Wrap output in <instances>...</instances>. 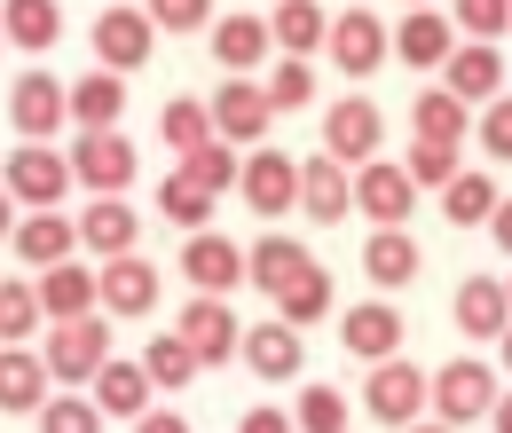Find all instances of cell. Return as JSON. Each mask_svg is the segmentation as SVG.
<instances>
[{
	"label": "cell",
	"mask_w": 512,
	"mask_h": 433,
	"mask_svg": "<svg viewBox=\"0 0 512 433\" xmlns=\"http://www.w3.org/2000/svg\"><path fill=\"white\" fill-rule=\"evenodd\" d=\"M434 402V378L418 371L410 355H394V363H371V378H363V410L379 418V426H394V433H410L418 426V410Z\"/></svg>",
	"instance_id": "1"
},
{
	"label": "cell",
	"mask_w": 512,
	"mask_h": 433,
	"mask_svg": "<svg viewBox=\"0 0 512 433\" xmlns=\"http://www.w3.org/2000/svg\"><path fill=\"white\" fill-rule=\"evenodd\" d=\"M434 410H442V426H473V418H489L497 410V371L481 363V355H457L434 371Z\"/></svg>",
	"instance_id": "2"
},
{
	"label": "cell",
	"mask_w": 512,
	"mask_h": 433,
	"mask_svg": "<svg viewBox=\"0 0 512 433\" xmlns=\"http://www.w3.org/2000/svg\"><path fill=\"white\" fill-rule=\"evenodd\" d=\"M379 142H386V119H379L371 95H339V103L323 111V150H331L339 166H371Z\"/></svg>",
	"instance_id": "3"
},
{
	"label": "cell",
	"mask_w": 512,
	"mask_h": 433,
	"mask_svg": "<svg viewBox=\"0 0 512 433\" xmlns=\"http://www.w3.org/2000/svg\"><path fill=\"white\" fill-rule=\"evenodd\" d=\"M0 189H8V197H24L32 213H48V205L71 189V158H56L48 142H16V158H8Z\"/></svg>",
	"instance_id": "4"
},
{
	"label": "cell",
	"mask_w": 512,
	"mask_h": 433,
	"mask_svg": "<svg viewBox=\"0 0 512 433\" xmlns=\"http://www.w3.org/2000/svg\"><path fill=\"white\" fill-rule=\"evenodd\" d=\"M8 119H16L24 142H48V134L71 119V87H64V79H48V71H24V79L8 87Z\"/></svg>",
	"instance_id": "5"
},
{
	"label": "cell",
	"mask_w": 512,
	"mask_h": 433,
	"mask_svg": "<svg viewBox=\"0 0 512 433\" xmlns=\"http://www.w3.org/2000/svg\"><path fill=\"white\" fill-rule=\"evenodd\" d=\"M150 40H158L150 8H127V0H111V8L95 16V56H103V71H134V63H150Z\"/></svg>",
	"instance_id": "6"
},
{
	"label": "cell",
	"mask_w": 512,
	"mask_h": 433,
	"mask_svg": "<svg viewBox=\"0 0 512 433\" xmlns=\"http://www.w3.org/2000/svg\"><path fill=\"white\" fill-rule=\"evenodd\" d=\"M410 205H418V182H410L394 158L355 166V213H371L379 229H402V221H410Z\"/></svg>",
	"instance_id": "7"
},
{
	"label": "cell",
	"mask_w": 512,
	"mask_h": 433,
	"mask_svg": "<svg viewBox=\"0 0 512 433\" xmlns=\"http://www.w3.org/2000/svg\"><path fill=\"white\" fill-rule=\"evenodd\" d=\"M71 182L119 197V189L134 182V142L119 134V126H111V134H79V142H71Z\"/></svg>",
	"instance_id": "8"
},
{
	"label": "cell",
	"mask_w": 512,
	"mask_h": 433,
	"mask_svg": "<svg viewBox=\"0 0 512 433\" xmlns=\"http://www.w3.org/2000/svg\"><path fill=\"white\" fill-rule=\"evenodd\" d=\"M386 48H394V32H386L371 8H339V16H331V56H339L347 79H371L386 63Z\"/></svg>",
	"instance_id": "9"
},
{
	"label": "cell",
	"mask_w": 512,
	"mask_h": 433,
	"mask_svg": "<svg viewBox=\"0 0 512 433\" xmlns=\"http://www.w3.org/2000/svg\"><path fill=\"white\" fill-rule=\"evenodd\" d=\"M103 363H111V331H103L95 315H79V323H56V331H48V371H56V378L87 386Z\"/></svg>",
	"instance_id": "10"
},
{
	"label": "cell",
	"mask_w": 512,
	"mask_h": 433,
	"mask_svg": "<svg viewBox=\"0 0 512 433\" xmlns=\"http://www.w3.org/2000/svg\"><path fill=\"white\" fill-rule=\"evenodd\" d=\"M442 87L457 95V103H473V111H489L497 95H505V56L489 48V40H465L457 56L442 63Z\"/></svg>",
	"instance_id": "11"
},
{
	"label": "cell",
	"mask_w": 512,
	"mask_h": 433,
	"mask_svg": "<svg viewBox=\"0 0 512 433\" xmlns=\"http://www.w3.org/2000/svg\"><path fill=\"white\" fill-rule=\"evenodd\" d=\"M182 339L197 347V363H229V355H245V323L229 315V300H213V292H197L190 308H182Z\"/></svg>",
	"instance_id": "12"
},
{
	"label": "cell",
	"mask_w": 512,
	"mask_h": 433,
	"mask_svg": "<svg viewBox=\"0 0 512 433\" xmlns=\"http://www.w3.org/2000/svg\"><path fill=\"white\" fill-rule=\"evenodd\" d=\"M182 268H190L197 292H213V300H221V292H237V284L253 276V268H245V245H229L221 229H197L190 245H182Z\"/></svg>",
	"instance_id": "13"
},
{
	"label": "cell",
	"mask_w": 512,
	"mask_h": 433,
	"mask_svg": "<svg viewBox=\"0 0 512 433\" xmlns=\"http://www.w3.org/2000/svg\"><path fill=\"white\" fill-rule=\"evenodd\" d=\"M268 119H276V111H268V87H260V79H221V87H213V134H221V142H260Z\"/></svg>",
	"instance_id": "14"
},
{
	"label": "cell",
	"mask_w": 512,
	"mask_h": 433,
	"mask_svg": "<svg viewBox=\"0 0 512 433\" xmlns=\"http://www.w3.org/2000/svg\"><path fill=\"white\" fill-rule=\"evenodd\" d=\"M237 189H245V205H253V213H268V221H276V213H292V205H300V166L268 142V150H253V158H245V182H237Z\"/></svg>",
	"instance_id": "15"
},
{
	"label": "cell",
	"mask_w": 512,
	"mask_h": 433,
	"mask_svg": "<svg viewBox=\"0 0 512 433\" xmlns=\"http://www.w3.org/2000/svg\"><path fill=\"white\" fill-rule=\"evenodd\" d=\"M339 347L363 355V363H394V355H402V315L386 308V300L347 308V315H339Z\"/></svg>",
	"instance_id": "16"
},
{
	"label": "cell",
	"mask_w": 512,
	"mask_h": 433,
	"mask_svg": "<svg viewBox=\"0 0 512 433\" xmlns=\"http://www.w3.org/2000/svg\"><path fill=\"white\" fill-rule=\"evenodd\" d=\"M300 213H308V221H347V213H355V174H347L331 150H316V158L300 166Z\"/></svg>",
	"instance_id": "17"
},
{
	"label": "cell",
	"mask_w": 512,
	"mask_h": 433,
	"mask_svg": "<svg viewBox=\"0 0 512 433\" xmlns=\"http://www.w3.org/2000/svg\"><path fill=\"white\" fill-rule=\"evenodd\" d=\"M394 56L418 63V71H442L457 56V24L434 16V8H402V24H394Z\"/></svg>",
	"instance_id": "18"
},
{
	"label": "cell",
	"mask_w": 512,
	"mask_h": 433,
	"mask_svg": "<svg viewBox=\"0 0 512 433\" xmlns=\"http://www.w3.org/2000/svg\"><path fill=\"white\" fill-rule=\"evenodd\" d=\"M245 363H253L268 386H276V378H300V363H308V339H300L284 315H268L260 331H245Z\"/></svg>",
	"instance_id": "19"
},
{
	"label": "cell",
	"mask_w": 512,
	"mask_h": 433,
	"mask_svg": "<svg viewBox=\"0 0 512 433\" xmlns=\"http://www.w3.org/2000/svg\"><path fill=\"white\" fill-rule=\"evenodd\" d=\"M457 331L465 339H505L512 331V300H505L497 276H465L457 284Z\"/></svg>",
	"instance_id": "20"
},
{
	"label": "cell",
	"mask_w": 512,
	"mask_h": 433,
	"mask_svg": "<svg viewBox=\"0 0 512 433\" xmlns=\"http://www.w3.org/2000/svg\"><path fill=\"white\" fill-rule=\"evenodd\" d=\"M268 48H276V40H268V16H213V63H221V71L245 79V71L268 63Z\"/></svg>",
	"instance_id": "21"
},
{
	"label": "cell",
	"mask_w": 512,
	"mask_h": 433,
	"mask_svg": "<svg viewBox=\"0 0 512 433\" xmlns=\"http://www.w3.org/2000/svg\"><path fill=\"white\" fill-rule=\"evenodd\" d=\"M418 237L410 229H371V245H363V276L379 284V292H402V284H418Z\"/></svg>",
	"instance_id": "22"
},
{
	"label": "cell",
	"mask_w": 512,
	"mask_h": 433,
	"mask_svg": "<svg viewBox=\"0 0 512 433\" xmlns=\"http://www.w3.org/2000/svg\"><path fill=\"white\" fill-rule=\"evenodd\" d=\"M48 355H32V347H0V410H48L56 394H48Z\"/></svg>",
	"instance_id": "23"
},
{
	"label": "cell",
	"mask_w": 512,
	"mask_h": 433,
	"mask_svg": "<svg viewBox=\"0 0 512 433\" xmlns=\"http://www.w3.org/2000/svg\"><path fill=\"white\" fill-rule=\"evenodd\" d=\"M95 276H103V308H111V315H150V308H158V268H150V260L119 252V260L95 268Z\"/></svg>",
	"instance_id": "24"
},
{
	"label": "cell",
	"mask_w": 512,
	"mask_h": 433,
	"mask_svg": "<svg viewBox=\"0 0 512 433\" xmlns=\"http://www.w3.org/2000/svg\"><path fill=\"white\" fill-rule=\"evenodd\" d=\"M40 308L56 315V323H79V315H95L103 308V276H95V268H48V276H40Z\"/></svg>",
	"instance_id": "25"
},
{
	"label": "cell",
	"mask_w": 512,
	"mask_h": 433,
	"mask_svg": "<svg viewBox=\"0 0 512 433\" xmlns=\"http://www.w3.org/2000/svg\"><path fill=\"white\" fill-rule=\"evenodd\" d=\"M71 245H79V221H64V213H24V221H16V252H24L40 276L64 268Z\"/></svg>",
	"instance_id": "26"
},
{
	"label": "cell",
	"mask_w": 512,
	"mask_h": 433,
	"mask_svg": "<svg viewBox=\"0 0 512 433\" xmlns=\"http://www.w3.org/2000/svg\"><path fill=\"white\" fill-rule=\"evenodd\" d=\"M119 111H127V79H119V71L71 79V119H79V134H111Z\"/></svg>",
	"instance_id": "27"
},
{
	"label": "cell",
	"mask_w": 512,
	"mask_h": 433,
	"mask_svg": "<svg viewBox=\"0 0 512 433\" xmlns=\"http://www.w3.org/2000/svg\"><path fill=\"white\" fill-rule=\"evenodd\" d=\"M134 229H142V213L119 205V197H95V205L79 213V245H87V252H111V260L134 252Z\"/></svg>",
	"instance_id": "28"
},
{
	"label": "cell",
	"mask_w": 512,
	"mask_h": 433,
	"mask_svg": "<svg viewBox=\"0 0 512 433\" xmlns=\"http://www.w3.org/2000/svg\"><path fill=\"white\" fill-rule=\"evenodd\" d=\"M268 40H276L284 56H308V48H331V16H323L316 0H276V16H268Z\"/></svg>",
	"instance_id": "29"
},
{
	"label": "cell",
	"mask_w": 512,
	"mask_h": 433,
	"mask_svg": "<svg viewBox=\"0 0 512 433\" xmlns=\"http://www.w3.org/2000/svg\"><path fill=\"white\" fill-rule=\"evenodd\" d=\"M0 32H8L16 48L40 56V48L64 40V8H56V0H0Z\"/></svg>",
	"instance_id": "30"
},
{
	"label": "cell",
	"mask_w": 512,
	"mask_h": 433,
	"mask_svg": "<svg viewBox=\"0 0 512 433\" xmlns=\"http://www.w3.org/2000/svg\"><path fill=\"white\" fill-rule=\"evenodd\" d=\"M142 371H150V386L158 394H182L205 363H197V347L182 339V331H150V347H142Z\"/></svg>",
	"instance_id": "31"
},
{
	"label": "cell",
	"mask_w": 512,
	"mask_h": 433,
	"mask_svg": "<svg viewBox=\"0 0 512 433\" xmlns=\"http://www.w3.org/2000/svg\"><path fill=\"white\" fill-rule=\"evenodd\" d=\"M245 268H253V284H260V292L276 300V292H284V284H292L300 268H316V260H308V245H300V237H276V229H268V237L245 252Z\"/></svg>",
	"instance_id": "32"
},
{
	"label": "cell",
	"mask_w": 512,
	"mask_h": 433,
	"mask_svg": "<svg viewBox=\"0 0 512 433\" xmlns=\"http://www.w3.org/2000/svg\"><path fill=\"white\" fill-rule=\"evenodd\" d=\"M95 410L103 418H142L150 410V371L142 363H103L95 371Z\"/></svg>",
	"instance_id": "33"
},
{
	"label": "cell",
	"mask_w": 512,
	"mask_h": 433,
	"mask_svg": "<svg viewBox=\"0 0 512 433\" xmlns=\"http://www.w3.org/2000/svg\"><path fill=\"white\" fill-rule=\"evenodd\" d=\"M410 126H418V142H465V126H473V103H457L449 87H426L418 103H410Z\"/></svg>",
	"instance_id": "34"
},
{
	"label": "cell",
	"mask_w": 512,
	"mask_h": 433,
	"mask_svg": "<svg viewBox=\"0 0 512 433\" xmlns=\"http://www.w3.org/2000/svg\"><path fill=\"white\" fill-rule=\"evenodd\" d=\"M497 205H505V197H497V182H489V174H457V182L442 189V213L457 221V229H473V221H497Z\"/></svg>",
	"instance_id": "35"
},
{
	"label": "cell",
	"mask_w": 512,
	"mask_h": 433,
	"mask_svg": "<svg viewBox=\"0 0 512 433\" xmlns=\"http://www.w3.org/2000/svg\"><path fill=\"white\" fill-rule=\"evenodd\" d=\"M48 308H40V284H8L0 276V347H24V331H40Z\"/></svg>",
	"instance_id": "36"
},
{
	"label": "cell",
	"mask_w": 512,
	"mask_h": 433,
	"mask_svg": "<svg viewBox=\"0 0 512 433\" xmlns=\"http://www.w3.org/2000/svg\"><path fill=\"white\" fill-rule=\"evenodd\" d=\"M323 308H331V276H323V268H300V276L276 292V315H284L292 331H300V323H316Z\"/></svg>",
	"instance_id": "37"
},
{
	"label": "cell",
	"mask_w": 512,
	"mask_h": 433,
	"mask_svg": "<svg viewBox=\"0 0 512 433\" xmlns=\"http://www.w3.org/2000/svg\"><path fill=\"white\" fill-rule=\"evenodd\" d=\"M158 213H166V221H182V229H205V213H213V189H197L190 174H166V182H158Z\"/></svg>",
	"instance_id": "38"
},
{
	"label": "cell",
	"mask_w": 512,
	"mask_h": 433,
	"mask_svg": "<svg viewBox=\"0 0 512 433\" xmlns=\"http://www.w3.org/2000/svg\"><path fill=\"white\" fill-rule=\"evenodd\" d=\"M158 134H166L182 158H190V150H205V142H221V134H213V111H205V103H190V95H182V103H166Z\"/></svg>",
	"instance_id": "39"
},
{
	"label": "cell",
	"mask_w": 512,
	"mask_h": 433,
	"mask_svg": "<svg viewBox=\"0 0 512 433\" xmlns=\"http://www.w3.org/2000/svg\"><path fill=\"white\" fill-rule=\"evenodd\" d=\"M182 174H190L197 189H213V197L245 182V166H237V150H229V142H205V150H190V158H182Z\"/></svg>",
	"instance_id": "40"
},
{
	"label": "cell",
	"mask_w": 512,
	"mask_h": 433,
	"mask_svg": "<svg viewBox=\"0 0 512 433\" xmlns=\"http://www.w3.org/2000/svg\"><path fill=\"white\" fill-rule=\"evenodd\" d=\"M268 87V111H308L316 103V71H308V56H284L276 63V79H260Z\"/></svg>",
	"instance_id": "41"
},
{
	"label": "cell",
	"mask_w": 512,
	"mask_h": 433,
	"mask_svg": "<svg viewBox=\"0 0 512 433\" xmlns=\"http://www.w3.org/2000/svg\"><path fill=\"white\" fill-rule=\"evenodd\" d=\"M402 174H410L418 189H449L457 174H465V166H457V150H449V142H410V158H402Z\"/></svg>",
	"instance_id": "42"
},
{
	"label": "cell",
	"mask_w": 512,
	"mask_h": 433,
	"mask_svg": "<svg viewBox=\"0 0 512 433\" xmlns=\"http://www.w3.org/2000/svg\"><path fill=\"white\" fill-rule=\"evenodd\" d=\"M300 433H347V394L339 386H308L300 394Z\"/></svg>",
	"instance_id": "43"
},
{
	"label": "cell",
	"mask_w": 512,
	"mask_h": 433,
	"mask_svg": "<svg viewBox=\"0 0 512 433\" xmlns=\"http://www.w3.org/2000/svg\"><path fill=\"white\" fill-rule=\"evenodd\" d=\"M40 433H103V410H95L87 394H56V402L40 410Z\"/></svg>",
	"instance_id": "44"
},
{
	"label": "cell",
	"mask_w": 512,
	"mask_h": 433,
	"mask_svg": "<svg viewBox=\"0 0 512 433\" xmlns=\"http://www.w3.org/2000/svg\"><path fill=\"white\" fill-rule=\"evenodd\" d=\"M449 24H465L473 40H497V32L512 24V0H457V16H449Z\"/></svg>",
	"instance_id": "45"
},
{
	"label": "cell",
	"mask_w": 512,
	"mask_h": 433,
	"mask_svg": "<svg viewBox=\"0 0 512 433\" xmlns=\"http://www.w3.org/2000/svg\"><path fill=\"white\" fill-rule=\"evenodd\" d=\"M213 16V0H150V24L158 32H197Z\"/></svg>",
	"instance_id": "46"
},
{
	"label": "cell",
	"mask_w": 512,
	"mask_h": 433,
	"mask_svg": "<svg viewBox=\"0 0 512 433\" xmlns=\"http://www.w3.org/2000/svg\"><path fill=\"white\" fill-rule=\"evenodd\" d=\"M481 150H489V158H512V95H497V103L481 111Z\"/></svg>",
	"instance_id": "47"
},
{
	"label": "cell",
	"mask_w": 512,
	"mask_h": 433,
	"mask_svg": "<svg viewBox=\"0 0 512 433\" xmlns=\"http://www.w3.org/2000/svg\"><path fill=\"white\" fill-rule=\"evenodd\" d=\"M237 433H300V418H284L276 402H260V410H245V426Z\"/></svg>",
	"instance_id": "48"
},
{
	"label": "cell",
	"mask_w": 512,
	"mask_h": 433,
	"mask_svg": "<svg viewBox=\"0 0 512 433\" xmlns=\"http://www.w3.org/2000/svg\"><path fill=\"white\" fill-rule=\"evenodd\" d=\"M134 433H190V418H182V410H142Z\"/></svg>",
	"instance_id": "49"
},
{
	"label": "cell",
	"mask_w": 512,
	"mask_h": 433,
	"mask_svg": "<svg viewBox=\"0 0 512 433\" xmlns=\"http://www.w3.org/2000/svg\"><path fill=\"white\" fill-rule=\"evenodd\" d=\"M489 237H497V252H512V197L497 205V221H489Z\"/></svg>",
	"instance_id": "50"
},
{
	"label": "cell",
	"mask_w": 512,
	"mask_h": 433,
	"mask_svg": "<svg viewBox=\"0 0 512 433\" xmlns=\"http://www.w3.org/2000/svg\"><path fill=\"white\" fill-rule=\"evenodd\" d=\"M489 418H497V433H512V394H497V410H489Z\"/></svg>",
	"instance_id": "51"
},
{
	"label": "cell",
	"mask_w": 512,
	"mask_h": 433,
	"mask_svg": "<svg viewBox=\"0 0 512 433\" xmlns=\"http://www.w3.org/2000/svg\"><path fill=\"white\" fill-rule=\"evenodd\" d=\"M410 433H457V426H442V418H434V426H410Z\"/></svg>",
	"instance_id": "52"
},
{
	"label": "cell",
	"mask_w": 512,
	"mask_h": 433,
	"mask_svg": "<svg viewBox=\"0 0 512 433\" xmlns=\"http://www.w3.org/2000/svg\"><path fill=\"white\" fill-rule=\"evenodd\" d=\"M0 237H8V189H0Z\"/></svg>",
	"instance_id": "53"
},
{
	"label": "cell",
	"mask_w": 512,
	"mask_h": 433,
	"mask_svg": "<svg viewBox=\"0 0 512 433\" xmlns=\"http://www.w3.org/2000/svg\"><path fill=\"white\" fill-rule=\"evenodd\" d=\"M497 347H505V371H512V331H505V339H497Z\"/></svg>",
	"instance_id": "54"
},
{
	"label": "cell",
	"mask_w": 512,
	"mask_h": 433,
	"mask_svg": "<svg viewBox=\"0 0 512 433\" xmlns=\"http://www.w3.org/2000/svg\"><path fill=\"white\" fill-rule=\"evenodd\" d=\"M402 8H426V0H402Z\"/></svg>",
	"instance_id": "55"
},
{
	"label": "cell",
	"mask_w": 512,
	"mask_h": 433,
	"mask_svg": "<svg viewBox=\"0 0 512 433\" xmlns=\"http://www.w3.org/2000/svg\"><path fill=\"white\" fill-rule=\"evenodd\" d=\"M505 300H512V276H505Z\"/></svg>",
	"instance_id": "56"
},
{
	"label": "cell",
	"mask_w": 512,
	"mask_h": 433,
	"mask_svg": "<svg viewBox=\"0 0 512 433\" xmlns=\"http://www.w3.org/2000/svg\"><path fill=\"white\" fill-rule=\"evenodd\" d=\"M0 40H8V32H0Z\"/></svg>",
	"instance_id": "57"
}]
</instances>
